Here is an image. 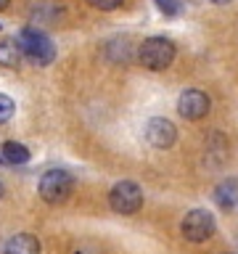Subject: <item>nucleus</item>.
Segmentation results:
<instances>
[{
	"instance_id": "14",
	"label": "nucleus",
	"mask_w": 238,
	"mask_h": 254,
	"mask_svg": "<svg viewBox=\"0 0 238 254\" xmlns=\"http://www.w3.org/2000/svg\"><path fill=\"white\" fill-rule=\"evenodd\" d=\"M93 8H98V11H114V8L122 5V0H87Z\"/></svg>"
},
{
	"instance_id": "17",
	"label": "nucleus",
	"mask_w": 238,
	"mask_h": 254,
	"mask_svg": "<svg viewBox=\"0 0 238 254\" xmlns=\"http://www.w3.org/2000/svg\"><path fill=\"white\" fill-rule=\"evenodd\" d=\"M0 193H3V186H0Z\"/></svg>"
},
{
	"instance_id": "16",
	"label": "nucleus",
	"mask_w": 238,
	"mask_h": 254,
	"mask_svg": "<svg viewBox=\"0 0 238 254\" xmlns=\"http://www.w3.org/2000/svg\"><path fill=\"white\" fill-rule=\"evenodd\" d=\"M8 3H11V0H0V11H3V8H8Z\"/></svg>"
},
{
	"instance_id": "1",
	"label": "nucleus",
	"mask_w": 238,
	"mask_h": 254,
	"mask_svg": "<svg viewBox=\"0 0 238 254\" xmlns=\"http://www.w3.org/2000/svg\"><path fill=\"white\" fill-rule=\"evenodd\" d=\"M175 53H178V51H175L172 40H167V37H148V40H143V45L138 51V59H140V64L146 69L162 71V69H167L175 61Z\"/></svg>"
},
{
	"instance_id": "6",
	"label": "nucleus",
	"mask_w": 238,
	"mask_h": 254,
	"mask_svg": "<svg viewBox=\"0 0 238 254\" xmlns=\"http://www.w3.org/2000/svg\"><path fill=\"white\" fill-rule=\"evenodd\" d=\"M212 109V101L209 95L204 90H196V87H190V90H182L180 98H178V114L182 119H188V122H198V119H204L209 114Z\"/></svg>"
},
{
	"instance_id": "15",
	"label": "nucleus",
	"mask_w": 238,
	"mask_h": 254,
	"mask_svg": "<svg viewBox=\"0 0 238 254\" xmlns=\"http://www.w3.org/2000/svg\"><path fill=\"white\" fill-rule=\"evenodd\" d=\"M214 5H225V3H230V0H212Z\"/></svg>"
},
{
	"instance_id": "11",
	"label": "nucleus",
	"mask_w": 238,
	"mask_h": 254,
	"mask_svg": "<svg viewBox=\"0 0 238 254\" xmlns=\"http://www.w3.org/2000/svg\"><path fill=\"white\" fill-rule=\"evenodd\" d=\"M0 159L8 164H27L29 162V148L21 146V143H16V140H8V143H3Z\"/></svg>"
},
{
	"instance_id": "9",
	"label": "nucleus",
	"mask_w": 238,
	"mask_h": 254,
	"mask_svg": "<svg viewBox=\"0 0 238 254\" xmlns=\"http://www.w3.org/2000/svg\"><path fill=\"white\" fill-rule=\"evenodd\" d=\"M214 201H217L222 209H236L238 206V178L222 180L217 188H214Z\"/></svg>"
},
{
	"instance_id": "13",
	"label": "nucleus",
	"mask_w": 238,
	"mask_h": 254,
	"mask_svg": "<svg viewBox=\"0 0 238 254\" xmlns=\"http://www.w3.org/2000/svg\"><path fill=\"white\" fill-rule=\"evenodd\" d=\"M13 111H16V103L11 95H5V93H0V125H5L8 119L13 117Z\"/></svg>"
},
{
	"instance_id": "4",
	"label": "nucleus",
	"mask_w": 238,
	"mask_h": 254,
	"mask_svg": "<svg viewBox=\"0 0 238 254\" xmlns=\"http://www.w3.org/2000/svg\"><path fill=\"white\" fill-rule=\"evenodd\" d=\"M109 204L119 214H135L143 206V190L132 180H119L109 193Z\"/></svg>"
},
{
	"instance_id": "12",
	"label": "nucleus",
	"mask_w": 238,
	"mask_h": 254,
	"mask_svg": "<svg viewBox=\"0 0 238 254\" xmlns=\"http://www.w3.org/2000/svg\"><path fill=\"white\" fill-rule=\"evenodd\" d=\"M154 3H156L159 11H162L164 16H170V19L182 13V0H154Z\"/></svg>"
},
{
	"instance_id": "2",
	"label": "nucleus",
	"mask_w": 238,
	"mask_h": 254,
	"mask_svg": "<svg viewBox=\"0 0 238 254\" xmlns=\"http://www.w3.org/2000/svg\"><path fill=\"white\" fill-rule=\"evenodd\" d=\"M19 45H21L24 56L32 59L35 64H40V66H48L56 59V45L51 43V37L35 27H27L19 32Z\"/></svg>"
},
{
	"instance_id": "7",
	"label": "nucleus",
	"mask_w": 238,
	"mask_h": 254,
	"mask_svg": "<svg viewBox=\"0 0 238 254\" xmlns=\"http://www.w3.org/2000/svg\"><path fill=\"white\" fill-rule=\"evenodd\" d=\"M146 140L154 148H170L175 140H178V130L170 119L164 117H151L146 125Z\"/></svg>"
},
{
	"instance_id": "5",
	"label": "nucleus",
	"mask_w": 238,
	"mask_h": 254,
	"mask_svg": "<svg viewBox=\"0 0 238 254\" xmlns=\"http://www.w3.org/2000/svg\"><path fill=\"white\" fill-rule=\"evenodd\" d=\"M182 236L188 238V241L193 244H201L206 238L214 236V228H217V222H214V214L209 209H190L185 217H182Z\"/></svg>"
},
{
	"instance_id": "10",
	"label": "nucleus",
	"mask_w": 238,
	"mask_h": 254,
	"mask_svg": "<svg viewBox=\"0 0 238 254\" xmlns=\"http://www.w3.org/2000/svg\"><path fill=\"white\" fill-rule=\"evenodd\" d=\"M21 56H24V51H21L19 40H3L0 43V66H8V69L19 66Z\"/></svg>"
},
{
	"instance_id": "8",
	"label": "nucleus",
	"mask_w": 238,
	"mask_h": 254,
	"mask_svg": "<svg viewBox=\"0 0 238 254\" xmlns=\"http://www.w3.org/2000/svg\"><path fill=\"white\" fill-rule=\"evenodd\" d=\"M3 254H40V241L29 233H16L5 241Z\"/></svg>"
},
{
	"instance_id": "3",
	"label": "nucleus",
	"mask_w": 238,
	"mask_h": 254,
	"mask_svg": "<svg viewBox=\"0 0 238 254\" xmlns=\"http://www.w3.org/2000/svg\"><path fill=\"white\" fill-rule=\"evenodd\" d=\"M71 186H74V178L56 167V170H48L43 178H40V196L45 198L48 204H63L71 193Z\"/></svg>"
}]
</instances>
